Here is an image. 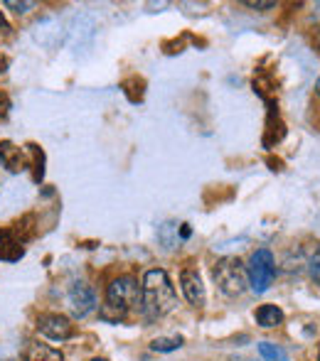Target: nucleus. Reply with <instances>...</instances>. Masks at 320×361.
<instances>
[{
  "label": "nucleus",
  "mask_w": 320,
  "mask_h": 361,
  "mask_svg": "<svg viewBox=\"0 0 320 361\" xmlns=\"http://www.w3.org/2000/svg\"><path fill=\"white\" fill-rule=\"evenodd\" d=\"M276 276V263L268 248H259L251 258H249V268H247V278H249V288L254 293H266L268 286L273 283Z\"/></svg>",
  "instance_id": "obj_4"
},
{
  "label": "nucleus",
  "mask_w": 320,
  "mask_h": 361,
  "mask_svg": "<svg viewBox=\"0 0 320 361\" xmlns=\"http://www.w3.org/2000/svg\"><path fill=\"white\" fill-rule=\"evenodd\" d=\"M37 332L52 339V342H64V339H69L74 334V327L62 314H42L37 319Z\"/></svg>",
  "instance_id": "obj_5"
},
{
  "label": "nucleus",
  "mask_w": 320,
  "mask_h": 361,
  "mask_svg": "<svg viewBox=\"0 0 320 361\" xmlns=\"http://www.w3.org/2000/svg\"><path fill=\"white\" fill-rule=\"evenodd\" d=\"M91 361H106V359H91Z\"/></svg>",
  "instance_id": "obj_20"
},
{
  "label": "nucleus",
  "mask_w": 320,
  "mask_h": 361,
  "mask_svg": "<svg viewBox=\"0 0 320 361\" xmlns=\"http://www.w3.org/2000/svg\"><path fill=\"white\" fill-rule=\"evenodd\" d=\"M311 276H313V281L320 283V246H318V251L313 253V258H311Z\"/></svg>",
  "instance_id": "obj_14"
},
{
  "label": "nucleus",
  "mask_w": 320,
  "mask_h": 361,
  "mask_svg": "<svg viewBox=\"0 0 320 361\" xmlns=\"http://www.w3.org/2000/svg\"><path fill=\"white\" fill-rule=\"evenodd\" d=\"M23 253L25 251L15 238V233L0 228V261H18V258H23Z\"/></svg>",
  "instance_id": "obj_10"
},
{
  "label": "nucleus",
  "mask_w": 320,
  "mask_h": 361,
  "mask_svg": "<svg viewBox=\"0 0 320 361\" xmlns=\"http://www.w3.org/2000/svg\"><path fill=\"white\" fill-rule=\"evenodd\" d=\"M180 347H182V337H158L150 342V349H153V352H162V354L175 352V349H180Z\"/></svg>",
  "instance_id": "obj_13"
},
{
  "label": "nucleus",
  "mask_w": 320,
  "mask_h": 361,
  "mask_svg": "<svg viewBox=\"0 0 320 361\" xmlns=\"http://www.w3.org/2000/svg\"><path fill=\"white\" fill-rule=\"evenodd\" d=\"M69 305H72V312L74 317H86L89 312H94L96 307V295L91 286L86 283H74L72 290H69Z\"/></svg>",
  "instance_id": "obj_6"
},
{
  "label": "nucleus",
  "mask_w": 320,
  "mask_h": 361,
  "mask_svg": "<svg viewBox=\"0 0 320 361\" xmlns=\"http://www.w3.org/2000/svg\"><path fill=\"white\" fill-rule=\"evenodd\" d=\"M0 27H3V30H8V23H5V18H3V13H0Z\"/></svg>",
  "instance_id": "obj_18"
},
{
  "label": "nucleus",
  "mask_w": 320,
  "mask_h": 361,
  "mask_svg": "<svg viewBox=\"0 0 320 361\" xmlns=\"http://www.w3.org/2000/svg\"><path fill=\"white\" fill-rule=\"evenodd\" d=\"M0 67H3V64H0ZM0 72H3V69H0Z\"/></svg>",
  "instance_id": "obj_24"
},
{
  "label": "nucleus",
  "mask_w": 320,
  "mask_h": 361,
  "mask_svg": "<svg viewBox=\"0 0 320 361\" xmlns=\"http://www.w3.org/2000/svg\"><path fill=\"white\" fill-rule=\"evenodd\" d=\"M180 286H182V293H185L187 302L195 305V307H202L205 305V286H202V278L197 271L187 268V271L180 273Z\"/></svg>",
  "instance_id": "obj_7"
},
{
  "label": "nucleus",
  "mask_w": 320,
  "mask_h": 361,
  "mask_svg": "<svg viewBox=\"0 0 320 361\" xmlns=\"http://www.w3.org/2000/svg\"><path fill=\"white\" fill-rule=\"evenodd\" d=\"M318 361H320V352H318Z\"/></svg>",
  "instance_id": "obj_23"
},
{
  "label": "nucleus",
  "mask_w": 320,
  "mask_h": 361,
  "mask_svg": "<svg viewBox=\"0 0 320 361\" xmlns=\"http://www.w3.org/2000/svg\"><path fill=\"white\" fill-rule=\"evenodd\" d=\"M316 91H318V96H320V79H318V84H316Z\"/></svg>",
  "instance_id": "obj_19"
},
{
  "label": "nucleus",
  "mask_w": 320,
  "mask_h": 361,
  "mask_svg": "<svg viewBox=\"0 0 320 361\" xmlns=\"http://www.w3.org/2000/svg\"><path fill=\"white\" fill-rule=\"evenodd\" d=\"M256 322L261 324L263 329L278 327V324L283 322L281 307H276V305H261V307L256 310Z\"/></svg>",
  "instance_id": "obj_11"
},
{
  "label": "nucleus",
  "mask_w": 320,
  "mask_h": 361,
  "mask_svg": "<svg viewBox=\"0 0 320 361\" xmlns=\"http://www.w3.org/2000/svg\"><path fill=\"white\" fill-rule=\"evenodd\" d=\"M143 302H141V310L148 314L150 319H158L162 314L172 312L177 305V295L175 288H172L170 278H167L165 271L160 268H153L143 276Z\"/></svg>",
  "instance_id": "obj_1"
},
{
  "label": "nucleus",
  "mask_w": 320,
  "mask_h": 361,
  "mask_svg": "<svg viewBox=\"0 0 320 361\" xmlns=\"http://www.w3.org/2000/svg\"><path fill=\"white\" fill-rule=\"evenodd\" d=\"M212 276H215V283L220 286L222 293L232 295V298H235V295H242L249 286L247 271H244L239 258H222V261H217Z\"/></svg>",
  "instance_id": "obj_3"
},
{
  "label": "nucleus",
  "mask_w": 320,
  "mask_h": 361,
  "mask_svg": "<svg viewBox=\"0 0 320 361\" xmlns=\"http://www.w3.org/2000/svg\"><path fill=\"white\" fill-rule=\"evenodd\" d=\"M5 111H8V99H5V96L0 94V118L5 116Z\"/></svg>",
  "instance_id": "obj_17"
},
{
  "label": "nucleus",
  "mask_w": 320,
  "mask_h": 361,
  "mask_svg": "<svg viewBox=\"0 0 320 361\" xmlns=\"http://www.w3.org/2000/svg\"><path fill=\"white\" fill-rule=\"evenodd\" d=\"M3 361H13V359H3Z\"/></svg>",
  "instance_id": "obj_21"
},
{
  "label": "nucleus",
  "mask_w": 320,
  "mask_h": 361,
  "mask_svg": "<svg viewBox=\"0 0 320 361\" xmlns=\"http://www.w3.org/2000/svg\"><path fill=\"white\" fill-rule=\"evenodd\" d=\"M247 8H254V10H271V8H276V3H261V0H247Z\"/></svg>",
  "instance_id": "obj_16"
},
{
  "label": "nucleus",
  "mask_w": 320,
  "mask_h": 361,
  "mask_svg": "<svg viewBox=\"0 0 320 361\" xmlns=\"http://www.w3.org/2000/svg\"><path fill=\"white\" fill-rule=\"evenodd\" d=\"M235 361H244V359H235Z\"/></svg>",
  "instance_id": "obj_22"
},
{
  "label": "nucleus",
  "mask_w": 320,
  "mask_h": 361,
  "mask_svg": "<svg viewBox=\"0 0 320 361\" xmlns=\"http://www.w3.org/2000/svg\"><path fill=\"white\" fill-rule=\"evenodd\" d=\"M25 361H64V354L59 349L49 347V344L42 342H28L23 352Z\"/></svg>",
  "instance_id": "obj_8"
},
{
  "label": "nucleus",
  "mask_w": 320,
  "mask_h": 361,
  "mask_svg": "<svg viewBox=\"0 0 320 361\" xmlns=\"http://www.w3.org/2000/svg\"><path fill=\"white\" fill-rule=\"evenodd\" d=\"M0 162H3L10 172H23L25 167H28L23 150H20L15 143H10V140H3V143H0Z\"/></svg>",
  "instance_id": "obj_9"
},
{
  "label": "nucleus",
  "mask_w": 320,
  "mask_h": 361,
  "mask_svg": "<svg viewBox=\"0 0 320 361\" xmlns=\"http://www.w3.org/2000/svg\"><path fill=\"white\" fill-rule=\"evenodd\" d=\"M106 302L119 314H126L129 310L141 307V302H143V290H141L136 278L121 276V278H116V281H111V286L106 288Z\"/></svg>",
  "instance_id": "obj_2"
},
{
  "label": "nucleus",
  "mask_w": 320,
  "mask_h": 361,
  "mask_svg": "<svg viewBox=\"0 0 320 361\" xmlns=\"http://www.w3.org/2000/svg\"><path fill=\"white\" fill-rule=\"evenodd\" d=\"M259 354H261L263 361H288L286 349H281L273 342H261L259 344Z\"/></svg>",
  "instance_id": "obj_12"
},
{
  "label": "nucleus",
  "mask_w": 320,
  "mask_h": 361,
  "mask_svg": "<svg viewBox=\"0 0 320 361\" xmlns=\"http://www.w3.org/2000/svg\"><path fill=\"white\" fill-rule=\"evenodd\" d=\"M5 8H13L15 13H30L32 3H15V0H5Z\"/></svg>",
  "instance_id": "obj_15"
}]
</instances>
